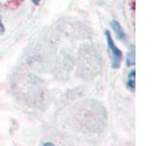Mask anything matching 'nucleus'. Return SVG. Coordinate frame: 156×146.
Returning <instances> with one entry per match:
<instances>
[{"label": "nucleus", "instance_id": "f257e3e1", "mask_svg": "<svg viewBox=\"0 0 156 146\" xmlns=\"http://www.w3.org/2000/svg\"><path fill=\"white\" fill-rule=\"evenodd\" d=\"M105 34L107 42V48H108V52L111 57V66L112 68L116 69V68H118L120 66V63L122 61V53L118 49V47L114 44L113 39H112L110 35V32L108 30H105Z\"/></svg>", "mask_w": 156, "mask_h": 146}, {"label": "nucleus", "instance_id": "f03ea898", "mask_svg": "<svg viewBox=\"0 0 156 146\" xmlns=\"http://www.w3.org/2000/svg\"><path fill=\"white\" fill-rule=\"evenodd\" d=\"M111 27H112V29H113V31L115 32L117 39L120 41H123L126 38V35H125V32L123 30V28H122L121 24L119 23V22L116 21V19H112L111 21Z\"/></svg>", "mask_w": 156, "mask_h": 146}, {"label": "nucleus", "instance_id": "7ed1b4c3", "mask_svg": "<svg viewBox=\"0 0 156 146\" xmlns=\"http://www.w3.org/2000/svg\"><path fill=\"white\" fill-rule=\"evenodd\" d=\"M126 85L130 91L135 92V88H136V70L135 69L130 71L128 75V79L126 81Z\"/></svg>", "mask_w": 156, "mask_h": 146}, {"label": "nucleus", "instance_id": "20e7f679", "mask_svg": "<svg viewBox=\"0 0 156 146\" xmlns=\"http://www.w3.org/2000/svg\"><path fill=\"white\" fill-rule=\"evenodd\" d=\"M136 52H135V46L132 45L130 47V50L127 53V57H126V64L128 66L135 65L136 63Z\"/></svg>", "mask_w": 156, "mask_h": 146}, {"label": "nucleus", "instance_id": "39448f33", "mask_svg": "<svg viewBox=\"0 0 156 146\" xmlns=\"http://www.w3.org/2000/svg\"><path fill=\"white\" fill-rule=\"evenodd\" d=\"M5 32V27H4V26H3V23H2V22L0 21V35H2V34Z\"/></svg>", "mask_w": 156, "mask_h": 146}, {"label": "nucleus", "instance_id": "423d86ee", "mask_svg": "<svg viewBox=\"0 0 156 146\" xmlns=\"http://www.w3.org/2000/svg\"><path fill=\"white\" fill-rule=\"evenodd\" d=\"M31 1L35 4V5H38L39 3H40V0H31Z\"/></svg>", "mask_w": 156, "mask_h": 146}, {"label": "nucleus", "instance_id": "0eeeda50", "mask_svg": "<svg viewBox=\"0 0 156 146\" xmlns=\"http://www.w3.org/2000/svg\"><path fill=\"white\" fill-rule=\"evenodd\" d=\"M44 145H54L53 143H44Z\"/></svg>", "mask_w": 156, "mask_h": 146}]
</instances>
